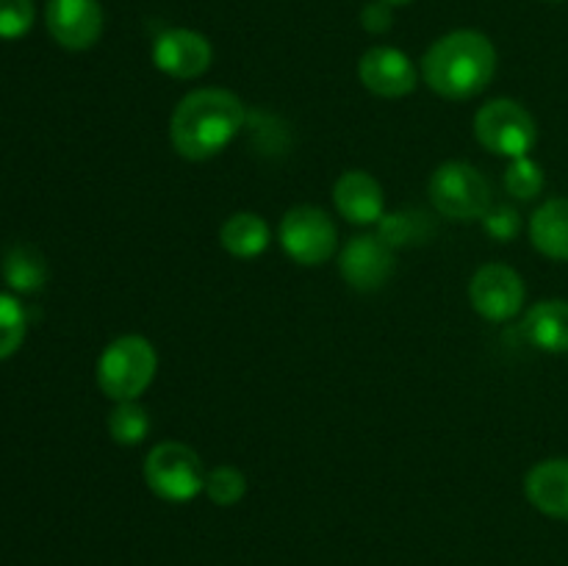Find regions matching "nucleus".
<instances>
[{
  "instance_id": "f257e3e1",
  "label": "nucleus",
  "mask_w": 568,
  "mask_h": 566,
  "mask_svg": "<svg viewBox=\"0 0 568 566\" xmlns=\"http://www.w3.org/2000/svg\"><path fill=\"white\" fill-rule=\"evenodd\" d=\"M247 111L239 94L205 87L189 92L170 117V142L189 161H209L220 155L242 133Z\"/></svg>"
},
{
  "instance_id": "f03ea898",
  "label": "nucleus",
  "mask_w": 568,
  "mask_h": 566,
  "mask_svg": "<svg viewBox=\"0 0 568 566\" xmlns=\"http://www.w3.org/2000/svg\"><path fill=\"white\" fill-rule=\"evenodd\" d=\"M497 72V48L471 28L444 33L422 59V81L447 100H469L486 92Z\"/></svg>"
},
{
  "instance_id": "7ed1b4c3",
  "label": "nucleus",
  "mask_w": 568,
  "mask_h": 566,
  "mask_svg": "<svg viewBox=\"0 0 568 566\" xmlns=\"http://www.w3.org/2000/svg\"><path fill=\"white\" fill-rule=\"evenodd\" d=\"M159 372V353L139 333L105 344L98 358V386L109 400H139Z\"/></svg>"
},
{
  "instance_id": "20e7f679",
  "label": "nucleus",
  "mask_w": 568,
  "mask_h": 566,
  "mask_svg": "<svg viewBox=\"0 0 568 566\" xmlns=\"http://www.w3.org/2000/svg\"><path fill=\"white\" fill-rule=\"evenodd\" d=\"M427 194L438 214L455 222L483 220L494 205L486 175L466 161H444L436 166Z\"/></svg>"
},
{
  "instance_id": "39448f33",
  "label": "nucleus",
  "mask_w": 568,
  "mask_h": 566,
  "mask_svg": "<svg viewBox=\"0 0 568 566\" xmlns=\"http://www.w3.org/2000/svg\"><path fill=\"white\" fill-rule=\"evenodd\" d=\"M205 466L197 449L183 442H161L144 458V483L166 503H189L205 488Z\"/></svg>"
},
{
  "instance_id": "423d86ee",
  "label": "nucleus",
  "mask_w": 568,
  "mask_h": 566,
  "mask_svg": "<svg viewBox=\"0 0 568 566\" xmlns=\"http://www.w3.org/2000/svg\"><path fill=\"white\" fill-rule=\"evenodd\" d=\"M475 137L488 153L503 155V159H521L530 155L538 142L536 117L510 98L488 100L475 114Z\"/></svg>"
},
{
  "instance_id": "0eeeda50",
  "label": "nucleus",
  "mask_w": 568,
  "mask_h": 566,
  "mask_svg": "<svg viewBox=\"0 0 568 566\" xmlns=\"http://www.w3.org/2000/svg\"><path fill=\"white\" fill-rule=\"evenodd\" d=\"M277 242L294 264L320 266L336 253L338 231L327 211L316 205H294L277 225Z\"/></svg>"
},
{
  "instance_id": "6e6552de",
  "label": "nucleus",
  "mask_w": 568,
  "mask_h": 566,
  "mask_svg": "<svg viewBox=\"0 0 568 566\" xmlns=\"http://www.w3.org/2000/svg\"><path fill=\"white\" fill-rule=\"evenodd\" d=\"M527 289L519 272L508 264H486L469 283L471 309L488 322H508L525 309Z\"/></svg>"
},
{
  "instance_id": "1a4fd4ad",
  "label": "nucleus",
  "mask_w": 568,
  "mask_h": 566,
  "mask_svg": "<svg viewBox=\"0 0 568 566\" xmlns=\"http://www.w3.org/2000/svg\"><path fill=\"white\" fill-rule=\"evenodd\" d=\"M358 78L366 87V92L377 94V98L397 100L405 98L419 83V70L410 61L408 53L392 44H377L369 48L358 61Z\"/></svg>"
},
{
  "instance_id": "9d476101",
  "label": "nucleus",
  "mask_w": 568,
  "mask_h": 566,
  "mask_svg": "<svg viewBox=\"0 0 568 566\" xmlns=\"http://www.w3.org/2000/svg\"><path fill=\"white\" fill-rule=\"evenodd\" d=\"M211 61H214V48L203 33L192 28H170L161 31L153 42V64L178 81L205 75Z\"/></svg>"
},
{
  "instance_id": "9b49d317",
  "label": "nucleus",
  "mask_w": 568,
  "mask_h": 566,
  "mask_svg": "<svg viewBox=\"0 0 568 566\" xmlns=\"http://www.w3.org/2000/svg\"><path fill=\"white\" fill-rule=\"evenodd\" d=\"M44 26L64 50H89L103 37V9L98 0H48Z\"/></svg>"
},
{
  "instance_id": "f8f14e48",
  "label": "nucleus",
  "mask_w": 568,
  "mask_h": 566,
  "mask_svg": "<svg viewBox=\"0 0 568 566\" xmlns=\"http://www.w3.org/2000/svg\"><path fill=\"white\" fill-rule=\"evenodd\" d=\"M338 272L355 292H375L386 286L394 272V247L381 236H355L338 255Z\"/></svg>"
},
{
  "instance_id": "ddd939ff",
  "label": "nucleus",
  "mask_w": 568,
  "mask_h": 566,
  "mask_svg": "<svg viewBox=\"0 0 568 566\" xmlns=\"http://www.w3.org/2000/svg\"><path fill=\"white\" fill-rule=\"evenodd\" d=\"M333 203L336 211L353 225H375L386 211V194L381 181L364 170H347L338 175L333 186Z\"/></svg>"
},
{
  "instance_id": "4468645a",
  "label": "nucleus",
  "mask_w": 568,
  "mask_h": 566,
  "mask_svg": "<svg viewBox=\"0 0 568 566\" xmlns=\"http://www.w3.org/2000/svg\"><path fill=\"white\" fill-rule=\"evenodd\" d=\"M525 497L544 516L568 522V458L538 461L525 477Z\"/></svg>"
},
{
  "instance_id": "2eb2a0df",
  "label": "nucleus",
  "mask_w": 568,
  "mask_h": 566,
  "mask_svg": "<svg viewBox=\"0 0 568 566\" xmlns=\"http://www.w3.org/2000/svg\"><path fill=\"white\" fill-rule=\"evenodd\" d=\"M527 342L544 353H568V300H538L521 322Z\"/></svg>"
},
{
  "instance_id": "dca6fc26",
  "label": "nucleus",
  "mask_w": 568,
  "mask_h": 566,
  "mask_svg": "<svg viewBox=\"0 0 568 566\" xmlns=\"http://www.w3.org/2000/svg\"><path fill=\"white\" fill-rule=\"evenodd\" d=\"M530 242L552 261H568V198H552L530 216Z\"/></svg>"
},
{
  "instance_id": "f3484780",
  "label": "nucleus",
  "mask_w": 568,
  "mask_h": 566,
  "mask_svg": "<svg viewBox=\"0 0 568 566\" xmlns=\"http://www.w3.org/2000/svg\"><path fill=\"white\" fill-rule=\"evenodd\" d=\"M272 242V231L264 216L255 211H236L220 228V244L239 261H253L266 253Z\"/></svg>"
},
{
  "instance_id": "a211bd4d",
  "label": "nucleus",
  "mask_w": 568,
  "mask_h": 566,
  "mask_svg": "<svg viewBox=\"0 0 568 566\" xmlns=\"http://www.w3.org/2000/svg\"><path fill=\"white\" fill-rule=\"evenodd\" d=\"M3 281L9 283V289L22 294H33L44 286L48 281V264H44V255L39 253L31 244H17L6 253L3 266Z\"/></svg>"
},
{
  "instance_id": "6ab92c4d",
  "label": "nucleus",
  "mask_w": 568,
  "mask_h": 566,
  "mask_svg": "<svg viewBox=\"0 0 568 566\" xmlns=\"http://www.w3.org/2000/svg\"><path fill=\"white\" fill-rule=\"evenodd\" d=\"M109 433L120 447H136L150 433V414L139 400H120L109 414Z\"/></svg>"
},
{
  "instance_id": "aec40b11",
  "label": "nucleus",
  "mask_w": 568,
  "mask_h": 566,
  "mask_svg": "<svg viewBox=\"0 0 568 566\" xmlns=\"http://www.w3.org/2000/svg\"><path fill=\"white\" fill-rule=\"evenodd\" d=\"M203 492L214 505L231 508V505H236L247 494V477H244L242 469H236L231 464L214 466V469L205 472Z\"/></svg>"
},
{
  "instance_id": "412c9836",
  "label": "nucleus",
  "mask_w": 568,
  "mask_h": 566,
  "mask_svg": "<svg viewBox=\"0 0 568 566\" xmlns=\"http://www.w3.org/2000/svg\"><path fill=\"white\" fill-rule=\"evenodd\" d=\"M28 314L14 294L0 292V361L14 355L26 342Z\"/></svg>"
},
{
  "instance_id": "4be33fe9",
  "label": "nucleus",
  "mask_w": 568,
  "mask_h": 566,
  "mask_svg": "<svg viewBox=\"0 0 568 566\" xmlns=\"http://www.w3.org/2000/svg\"><path fill=\"white\" fill-rule=\"evenodd\" d=\"M505 189L514 194L516 200H532L544 192V170L536 159L521 155L514 159L505 170Z\"/></svg>"
},
{
  "instance_id": "5701e85b",
  "label": "nucleus",
  "mask_w": 568,
  "mask_h": 566,
  "mask_svg": "<svg viewBox=\"0 0 568 566\" xmlns=\"http://www.w3.org/2000/svg\"><path fill=\"white\" fill-rule=\"evenodd\" d=\"M33 0H0V39H20L31 31Z\"/></svg>"
},
{
  "instance_id": "b1692460",
  "label": "nucleus",
  "mask_w": 568,
  "mask_h": 566,
  "mask_svg": "<svg viewBox=\"0 0 568 566\" xmlns=\"http://www.w3.org/2000/svg\"><path fill=\"white\" fill-rule=\"evenodd\" d=\"M483 222H486V231L491 233L497 242H510V239L521 231L519 211L508 209V205H491V211L483 216Z\"/></svg>"
},
{
  "instance_id": "393cba45",
  "label": "nucleus",
  "mask_w": 568,
  "mask_h": 566,
  "mask_svg": "<svg viewBox=\"0 0 568 566\" xmlns=\"http://www.w3.org/2000/svg\"><path fill=\"white\" fill-rule=\"evenodd\" d=\"M394 6L386 3V0H372V3L364 6L361 11V26L369 33H386L394 22Z\"/></svg>"
},
{
  "instance_id": "a878e982",
  "label": "nucleus",
  "mask_w": 568,
  "mask_h": 566,
  "mask_svg": "<svg viewBox=\"0 0 568 566\" xmlns=\"http://www.w3.org/2000/svg\"><path fill=\"white\" fill-rule=\"evenodd\" d=\"M386 3H392V6H405V3H410V0H386Z\"/></svg>"
},
{
  "instance_id": "bb28decb",
  "label": "nucleus",
  "mask_w": 568,
  "mask_h": 566,
  "mask_svg": "<svg viewBox=\"0 0 568 566\" xmlns=\"http://www.w3.org/2000/svg\"><path fill=\"white\" fill-rule=\"evenodd\" d=\"M547 3H564V0H547Z\"/></svg>"
}]
</instances>
